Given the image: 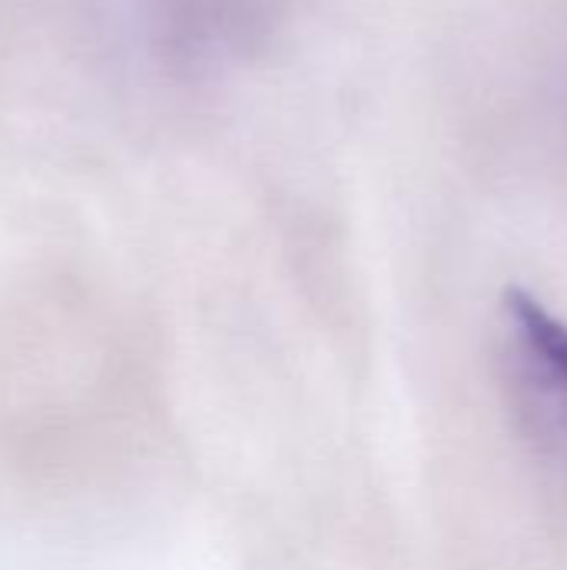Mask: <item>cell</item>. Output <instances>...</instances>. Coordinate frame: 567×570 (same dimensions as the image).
<instances>
[{"instance_id":"1","label":"cell","mask_w":567,"mask_h":570,"mask_svg":"<svg viewBox=\"0 0 567 570\" xmlns=\"http://www.w3.org/2000/svg\"><path fill=\"white\" fill-rule=\"evenodd\" d=\"M297 0H140L147 40L180 77H214L261 57Z\"/></svg>"},{"instance_id":"2","label":"cell","mask_w":567,"mask_h":570,"mask_svg":"<svg viewBox=\"0 0 567 570\" xmlns=\"http://www.w3.org/2000/svg\"><path fill=\"white\" fill-rule=\"evenodd\" d=\"M505 371L538 464L567 494V324L515 291L505 301Z\"/></svg>"}]
</instances>
